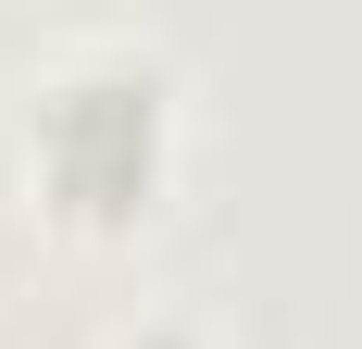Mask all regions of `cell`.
Returning a JSON list of instances; mask_svg holds the SVG:
<instances>
[{"mask_svg": "<svg viewBox=\"0 0 362 349\" xmlns=\"http://www.w3.org/2000/svg\"><path fill=\"white\" fill-rule=\"evenodd\" d=\"M25 162H37V200L63 225L150 212L163 162H175V63L150 37H125V25L63 37L25 75Z\"/></svg>", "mask_w": 362, "mask_h": 349, "instance_id": "6da1fadb", "label": "cell"}, {"mask_svg": "<svg viewBox=\"0 0 362 349\" xmlns=\"http://www.w3.org/2000/svg\"><path fill=\"white\" fill-rule=\"evenodd\" d=\"M112 349H200V337H187V324H163V312H150V324H125V337H112Z\"/></svg>", "mask_w": 362, "mask_h": 349, "instance_id": "7a4b0ae2", "label": "cell"}]
</instances>
